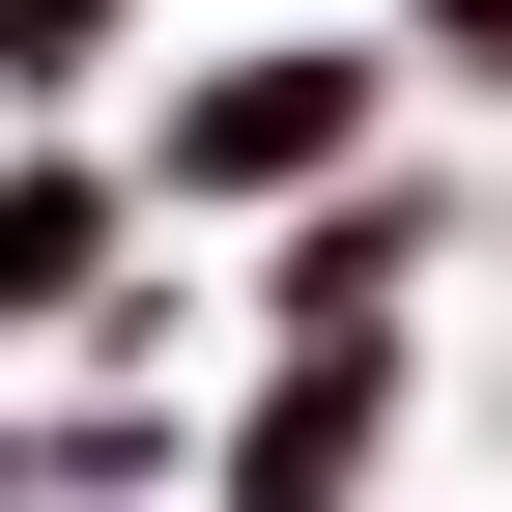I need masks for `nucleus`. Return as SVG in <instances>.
Segmentation results:
<instances>
[{"label":"nucleus","instance_id":"f257e3e1","mask_svg":"<svg viewBox=\"0 0 512 512\" xmlns=\"http://www.w3.org/2000/svg\"><path fill=\"white\" fill-rule=\"evenodd\" d=\"M342 143H370V57H228V86H171V200H313Z\"/></svg>","mask_w":512,"mask_h":512},{"label":"nucleus","instance_id":"f03ea898","mask_svg":"<svg viewBox=\"0 0 512 512\" xmlns=\"http://www.w3.org/2000/svg\"><path fill=\"white\" fill-rule=\"evenodd\" d=\"M342 456H370V342H313L285 399H256V456H228V512H342Z\"/></svg>","mask_w":512,"mask_h":512},{"label":"nucleus","instance_id":"7ed1b4c3","mask_svg":"<svg viewBox=\"0 0 512 512\" xmlns=\"http://www.w3.org/2000/svg\"><path fill=\"white\" fill-rule=\"evenodd\" d=\"M86 256H114V171H0V313H57Z\"/></svg>","mask_w":512,"mask_h":512},{"label":"nucleus","instance_id":"20e7f679","mask_svg":"<svg viewBox=\"0 0 512 512\" xmlns=\"http://www.w3.org/2000/svg\"><path fill=\"white\" fill-rule=\"evenodd\" d=\"M114 57V0H0V86H86Z\"/></svg>","mask_w":512,"mask_h":512},{"label":"nucleus","instance_id":"39448f33","mask_svg":"<svg viewBox=\"0 0 512 512\" xmlns=\"http://www.w3.org/2000/svg\"><path fill=\"white\" fill-rule=\"evenodd\" d=\"M427 29H456V86H512V0H427Z\"/></svg>","mask_w":512,"mask_h":512}]
</instances>
